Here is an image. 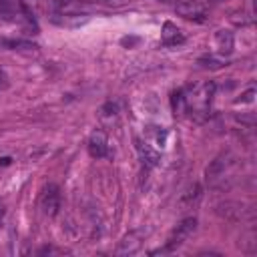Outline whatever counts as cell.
I'll list each match as a JSON object with an SVG mask.
<instances>
[{"instance_id": "6da1fadb", "label": "cell", "mask_w": 257, "mask_h": 257, "mask_svg": "<svg viewBox=\"0 0 257 257\" xmlns=\"http://www.w3.org/2000/svg\"><path fill=\"white\" fill-rule=\"evenodd\" d=\"M195 231H197V219H195V217H185V219L171 231V235L167 237L165 245H163L161 249H155L153 255H157V253H171V251L179 249Z\"/></svg>"}, {"instance_id": "7a4b0ae2", "label": "cell", "mask_w": 257, "mask_h": 257, "mask_svg": "<svg viewBox=\"0 0 257 257\" xmlns=\"http://www.w3.org/2000/svg\"><path fill=\"white\" fill-rule=\"evenodd\" d=\"M40 209L46 217H56L58 211H60V189L58 185L54 183H48L44 189H42V195H40Z\"/></svg>"}, {"instance_id": "3957f363", "label": "cell", "mask_w": 257, "mask_h": 257, "mask_svg": "<svg viewBox=\"0 0 257 257\" xmlns=\"http://www.w3.org/2000/svg\"><path fill=\"white\" fill-rule=\"evenodd\" d=\"M231 165V153H221V155H217L211 163H209V167L205 169V179L209 181V183H215V181H219L223 175H225V171H227V167Z\"/></svg>"}, {"instance_id": "277c9868", "label": "cell", "mask_w": 257, "mask_h": 257, "mask_svg": "<svg viewBox=\"0 0 257 257\" xmlns=\"http://www.w3.org/2000/svg\"><path fill=\"white\" fill-rule=\"evenodd\" d=\"M143 245V231H131L126 233L120 241H118V247H116V255H135Z\"/></svg>"}, {"instance_id": "5b68a950", "label": "cell", "mask_w": 257, "mask_h": 257, "mask_svg": "<svg viewBox=\"0 0 257 257\" xmlns=\"http://www.w3.org/2000/svg\"><path fill=\"white\" fill-rule=\"evenodd\" d=\"M88 153L94 159H102V157H108L110 155L108 141H106V135L102 131H94L90 135V139H88Z\"/></svg>"}, {"instance_id": "8992f818", "label": "cell", "mask_w": 257, "mask_h": 257, "mask_svg": "<svg viewBox=\"0 0 257 257\" xmlns=\"http://www.w3.org/2000/svg\"><path fill=\"white\" fill-rule=\"evenodd\" d=\"M135 145H137V153H139V157H141V161H143V165L145 167H157L159 165V161H161V155L147 143V141H143V139H137L135 141Z\"/></svg>"}, {"instance_id": "52a82bcc", "label": "cell", "mask_w": 257, "mask_h": 257, "mask_svg": "<svg viewBox=\"0 0 257 257\" xmlns=\"http://www.w3.org/2000/svg\"><path fill=\"white\" fill-rule=\"evenodd\" d=\"M201 197H203V185L201 183H193L181 195L179 205H181V209H193V207H197V203L201 201Z\"/></svg>"}, {"instance_id": "ba28073f", "label": "cell", "mask_w": 257, "mask_h": 257, "mask_svg": "<svg viewBox=\"0 0 257 257\" xmlns=\"http://www.w3.org/2000/svg\"><path fill=\"white\" fill-rule=\"evenodd\" d=\"M215 46H217V52L221 56H229L233 52V46H235L233 32L231 30H217L215 32Z\"/></svg>"}, {"instance_id": "9c48e42d", "label": "cell", "mask_w": 257, "mask_h": 257, "mask_svg": "<svg viewBox=\"0 0 257 257\" xmlns=\"http://www.w3.org/2000/svg\"><path fill=\"white\" fill-rule=\"evenodd\" d=\"M243 205L241 203H233V201H227V203H221L217 205V213L227 219V221H239L243 217Z\"/></svg>"}, {"instance_id": "30bf717a", "label": "cell", "mask_w": 257, "mask_h": 257, "mask_svg": "<svg viewBox=\"0 0 257 257\" xmlns=\"http://www.w3.org/2000/svg\"><path fill=\"white\" fill-rule=\"evenodd\" d=\"M177 12L183 14L185 18H189V20H199V22H201L203 16H205L203 8L197 6V0H185V2L177 4Z\"/></svg>"}, {"instance_id": "8fae6325", "label": "cell", "mask_w": 257, "mask_h": 257, "mask_svg": "<svg viewBox=\"0 0 257 257\" xmlns=\"http://www.w3.org/2000/svg\"><path fill=\"white\" fill-rule=\"evenodd\" d=\"M183 42H185V36L181 34V30L173 22H165L163 24V44L165 46H177Z\"/></svg>"}, {"instance_id": "7c38bea8", "label": "cell", "mask_w": 257, "mask_h": 257, "mask_svg": "<svg viewBox=\"0 0 257 257\" xmlns=\"http://www.w3.org/2000/svg\"><path fill=\"white\" fill-rule=\"evenodd\" d=\"M199 64L203 68H211V70H219L225 66V60L221 56H213V54H207V56H201L199 58Z\"/></svg>"}, {"instance_id": "4fadbf2b", "label": "cell", "mask_w": 257, "mask_h": 257, "mask_svg": "<svg viewBox=\"0 0 257 257\" xmlns=\"http://www.w3.org/2000/svg\"><path fill=\"white\" fill-rule=\"evenodd\" d=\"M2 44L4 46H8V48H12V50H36L38 46L34 44V42H30V40H2Z\"/></svg>"}, {"instance_id": "5bb4252c", "label": "cell", "mask_w": 257, "mask_h": 257, "mask_svg": "<svg viewBox=\"0 0 257 257\" xmlns=\"http://www.w3.org/2000/svg\"><path fill=\"white\" fill-rule=\"evenodd\" d=\"M100 112H102V114H116V112H118V104H116V102H112V100H108V102H104V104H102Z\"/></svg>"}, {"instance_id": "9a60e30c", "label": "cell", "mask_w": 257, "mask_h": 257, "mask_svg": "<svg viewBox=\"0 0 257 257\" xmlns=\"http://www.w3.org/2000/svg\"><path fill=\"white\" fill-rule=\"evenodd\" d=\"M68 4H70V0H48V6H50L54 12H62L64 6H68Z\"/></svg>"}, {"instance_id": "2e32d148", "label": "cell", "mask_w": 257, "mask_h": 257, "mask_svg": "<svg viewBox=\"0 0 257 257\" xmlns=\"http://www.w3.org/2000/svg\"><path fill=\"white\" fill-rule=\"evenodd\" d=\"M14 12V0H0V14H12Z\"/></svg>"}, {"instance_id": "e0dca14e", "label": "cell", "mask_w": 257, "mask_h": 257, "mask_svg": "<svg viewBox=\"0 0 257 257\" xmlns=\"http://www.w3.org/2000/svg\"><path fill=\"white\" fill-rule=\"evenodd\" d=\"M253 96H255V88H249V90H245V92L241 94V98H237L235 102H251Z\"/></svg>"}, {"instance_id": "ac0fdd59", "label": "cell", "mask_w": 257, "mask_h": 257, "mask_svg": "<svg viewBox=\"0 0 257 257\" xmlns=\"http://www.w3.org/2000/svg\"><path fill=\"white\" fill-rule=\"evenodd\" d=\"M139 40H141L139 36H124V38H120V44H122V46H128V48H131V46L139 44Z\"/></svg>"}, {"instance_id": "d6986e66", "label": "cell", "mask_w": 257, "mask_h": 257, "mask_svg": "<svg viewBox=\"0 0 257 257\" xmlns=\"http://www.w3.org/2000/svg\"><path fill=\"white\" fill-rule=\"evenodd\" d=\"M10 161H12L10 157H2V159H0V165H10Z\"/></svg>"}, {"instance_id": "ffe728a7", "label": "cell", "mask_w": 257, "mask_h": 257, "mask_svg": "<svg viewBox=\"0 0 257 257\" xmlns=\"http://www.w3.org/2000/svg\"><path fill=\"white\" fill-rule=\"evenodd\" d=\"M2 217H4V205L0 203V219H2Z\"/></svg>"}, {"instance_id": "44dd1931", "label": "cell", "mask_w": 257, "mask_h": 257, "mask_svg": "<svg viewBox=\"0 0 257 257\" xmlns=\"http://www.w3.org/2000/svg\"><path fill=\"white\" fill-rule=\"evenodd\" d=\"M161 2H169V0H161Z\"/></svg>"}]
</instances>
